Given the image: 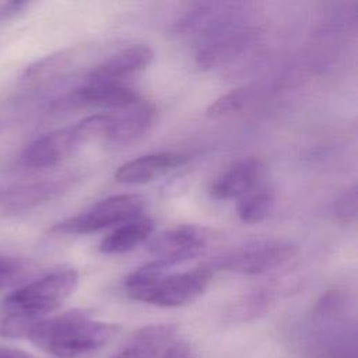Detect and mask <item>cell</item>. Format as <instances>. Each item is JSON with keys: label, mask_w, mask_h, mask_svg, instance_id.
<instances>
[{"label": "cell", "mask_w": 358, "mask_h": 358, "mask_svg": "<svg viewBox=\"0 0 358 358\" xmlns=\"http://www.w3.org/2000/svg\"><path fill=\"white\" fill-rule=\"evenodd\" d=\"M25 270L24 263L20 259L0 255V289L13 284L22 275Z\"/></svg>", "instance_id": "cell-22"}, {"label": "cell", "mask_w": 358, "mask_h": 358, "mask_svg": "<svg viewBox=\"0 0 358 358\" xmlns=\"http://www.w3.org/2000/svg\"><path fill=\"white\" fill-rule=\"evenodd\" d=\"M264 173L266 168L260 159H239L211 183L208 193L215 200L242 199L263 185Z\"/></svg>", "instance_id": "cell-12"}, {"label": "cell", "mask_w": 358, "mask_h": 358, "mask_svg": "<svg viewBox=\"0 0 358 358\" xmlns=\"http://www.w3.org/2000/svg\"><path fill=\"white\" fill-rule=\"evenodd\" d=\"M171 268H172V266L168 264L166 262L154 259V260L131 270L124 278V288H126L127 296L152 287L154 284L161 281L165 275H168L166 273Z\"/></svg>", "instance_id": "cell-19"}, {"label": "cell", "mask_w": 358, "mask_h": 358, "mask_svg": "<svg viewBox=\"0 0 358 358\" xmlns=\"http://www.w3.org/2000/svg\"><path fill=\"white\" fill-rule=\"evenodd\" d=\"M154 59V50L144 43L124 48L101 63L92 66L85 74L90 84H117L119 80L147 69Z\"/></svg>", "instance_id": "cell-11"}, {"label": "cell", "mask_w": 358, "mask_h": 358, "mask_svg": "<svg viewBox=\"0 0 358 358\" xmlns=\"http://www.w3.org/2000/svg\"><path fill=\"white\" fill-rule=\"evenodd\" d=\"M154 231V221L140 215L108 234L99 243V252L103 255H122L133 250L140 243L145 242Z\"/></svg>", "instance_id": "cell-17"}, {"label": "cell", "mask_w": 358, "mask_h": 358, "mask_svg": "<svg viewBox=\"0 0 358 358\" xmlns=\"http://www.w3.org/2000/svg\"><path fill=\"white\" fill-rule=\"evenodd\" d=\"M158 358H197L193 347L185 340H173Z\"/></svg>", "instance_id": "cell-23"}, {"label": "cell", "mask_w": 358, "mask_h": 358, "mask_svg": "<svg viewBox=\"0 0 358 358\" xmlns=\"http://www.w3.org/2000/svg\"><path fill=\"white\" fill-rule=\"evenodd\" d=\"M213 268L208 264L168 274L152 287L129 295V298L161 308H178L200 298L208 288Z\"/></svg>", "instance_id": "cell-6"}, {"label": "cell", "mask_w": 358, "mask_h": 358, "mask_svg": "<svg viewBox=\"0 0 358 358\" xmlns=\"http://www.w3.org/2000/svg\"><path fill=\"white\" fill-rule=\"evenodd\" d=\"M275 207V193L271 187L260 185L238 204V217L245 224H259L267 220Z\"/></svg>", "instance_id": "cell-18"}, {"label": "cell", "mask_w": 358, "mask_h": 358, "mask_svg": "<svg viewBox=\"0 0 358 358\" xmlns=\"http://www.w3.org/2000/svg\"><path fill=\"white\" fill-rule=\"evenodd\" d=\"M81 55V48H71L38 60L29 66L21 77L24 88L27 91H39V88H46L64 80V77L76 69L74 66L78 64L80 57H83Z\"/></svg>", "instance_id": "cell-14"}, {"label": "cell", "mask_w": 358, "mask_h": 358, "mask_svg": "<svg viewBox=\"0 0 358 358\" xmlns=\"http://www.w3.org/2000/svg\"><path fill=\"white\" fill-rule=\"evenodd\" d=\"M187 162L189 155L182 152H152L120 165L113 178L116 182L124 185H143L155 180L165 173L186 165Z\"/></svg>", "instance_id": "cell-13"}, {"label": "cell", "mask_w": 358, "mask_h": 358, "mask_svg": "<svg viewBox=\"0 0 358 358\" xmlns=\"http://www.w3.org/2000/svg\"><path fill=\"white\" fill-rule=\"evenodd\" d=\"M331 215L340 224H351L357 218V185H352L334 201Z\"/></svg>", "instance_id": "cell-21"}, {"label": "cell", "mask_w": 358, "mask_h": 358, "mask_svg": "<svg viewBox=\"0 0 358 358\" xmlns=\"http://www.w3.org/2000/svg\"><path fill=\"white\" fill-rule=\"evenodd\" d=\"M116 331V324L96 320L91 310L71 309L43 319L27 337L55 358H81L102 348Z\"/></svg>", "instance_id": "cell-2"}, {"label": "cell", "mask_w": 358, "mask_h": 358, "mask_svg": "<svg viewBox=\"0 0 358 358\" xmlns=\"http://www.w3.org/2000/svg\"><path fill=\"white\" fill-rule=\"evenodd\" d=\"M343 358H347V357H343Z\"/></svg>", "instance_id": "cell-25"}, {"label": "cell", "mask_w": 358, "mask_h": 358, "mask_svg": "<svg viewBox=\"0 0 358 358\" xmlns=\"http://www.w3.org/2000/svg\"><path fill=\"white\" fill-rule=\"evenodd\" d=\"M76 176L43 178L20 183L0 190V211L4 214H21L34 210L67 192Z\"/></svg>", "instance_id": "cell-9"}, {"label": "cell", "mask_w": 358, "mask_h": 358, "mask_svg": "<svg viewBox=\"0 0 358 358\" xmlns=\"http://www.w3.org/2000/svg\"><path fill=\"white\" fill-rule=\"evenodd\" d=\"M211 242V232L203 227L185 224L166 229L151 239L150 253L172 267L203 255Z\"/></svg>", "instance_id": "cell-7"}, {"label": "cell", "mask_w": 358, "mask_h": 358, "mask_svg": "<svg viewBox=\"0 0 358 358\" xmlns=\"http://www.w3.org/2000/svg\"><path fill=\"white\" fill-rule=\"evenodd\" d=\"M255 90L252 87H239L228 91L217 98L207 108V116L211 119H220L242 110L253 99Z\"/></svg>", "instance_id": "cell-20"}, {"label": "cell", "mask_w": 358, "mask_h": 358, "mask_svg": "<svg viewBox=\"0 0 358 358\" xmlns=\"http://www.w3.org/2000/svg\"><path fill=\"white\" fill-rule=\"evenodd\" d=\"M298 252L294 243L285 241H257L235 248L208 264L213 271L222 270L245 275L273 271L288 263Z\"/></svg>", "instance_id": "cell-5"}, {"label": "cell", "mask_w": 358, "mask_h": 358, "mask_svg": "<svg viewBox=\"0 0 358 358\" xmlns=\"http://www.w3.org/2000/svg\"><path fill=\"white\" fill-rule=\"evenodd\" d=\"M120 116L113 115L112 126L106 141L112 144H127L141 137L152 126L155 120V108L148 102H138L124 109Z\"/></svg>", "instance_id": "cell-16"}, {"label": "cell", "mask_w": 358, "mask_h": 358, "mask_svg": "<svg viewBox=\"0 0 358 358\" xmlns=\"http://www.w3.org/2000/svg\"><path fill=\"white\" fill-rule=\"evenodd\" d=\"M141 101L140 95L129 87L120 84H90L73 90L55 101L56 110L77 108H113L129 109Z\"/></svg>", "instance_id": "cell-10"}, {"label": "cell", "mask_w": 358, "mask_h": 358, "mask_svg": "<svg viewBox=\"0 0 358 358\" xmlns=\"http://www.w3.org/2000/svg\"><path fill=\"white\" fill-rule=\"evenodd\" d=\"M113 115L96 113L80 122L49 131L31 141L21 152L20 162L29 169L55 166L80 147L94 141H106Z\"/></svg>", "instance_id": "cell-3"}, {"label": "cell", "mask_w": 358, "mask_h": 358, "mask_svg": "<svg viewBox=\"0 0 358 358\" xmlns=\"http://www.w3.org/2000/svg\"><path fill=\"white\" fill-rule=\"evenodd\" d=\"M236 13L204 35L196 55L197 64L201 69H215L232 60L252 38V31L238 22Z\"/></svg>", "instance_id": "cell-8"}, {"label": "cell", "mask_w": 358, "mask_h": 358, "mask_svg": "<svg viewBox=\"0 0 358 358\" xmlns=\"http://www.w3.org/2000/svg\"><path fill=\"white\" fill-rule=\"evenodd\" d=\"M0 358H34V357L24 350L0 345Z\"/></svg>", "instance_id": "cell-24"}, {"label": "cell", "mask_w": 358, "mask_h": 358, "mask_svg": "<svg viewBox=\"0 0 358 358\" xmlns=\"http://www.w3.org/2000/svg\"><path fill=\"white\" fill-rule=\"evenodd\" d=\"M78 273L64 267L29 281L0 302V337L21 338L59 308L77 288Z\"/></svg>", "instance_id": "cell-1"}, {"label": "cell", "mask_w": 358, "mask_h": 358, "mask_svg": "<svg viewBox=\"0 0 358 358\" xmlns=\"http://www.w3.org/2000/svg\"><path fill=\"white\" fill-rule=\"evenodd\" d=\"M145 199L136 193H122L102 199L88 208L56 222L50 231L59 235H84L124 224L141 215Z\"/></svg>", "instance_id": "cell-4"}, {"label": "cell", "mask_w": 358, "mask_h": 358, "mask_svg": "<svg viewBox=\"0 0 358 358\" xmlns=\"http://www.w3.org/2000/svg\"><path fill=\"white\" fill-rule=\"evenodd\" d=\"M178 326L154 323L137 329L112 358H158L176 340Z\"/></svg>", "instance_id": "cell-15"}]
</instances>
